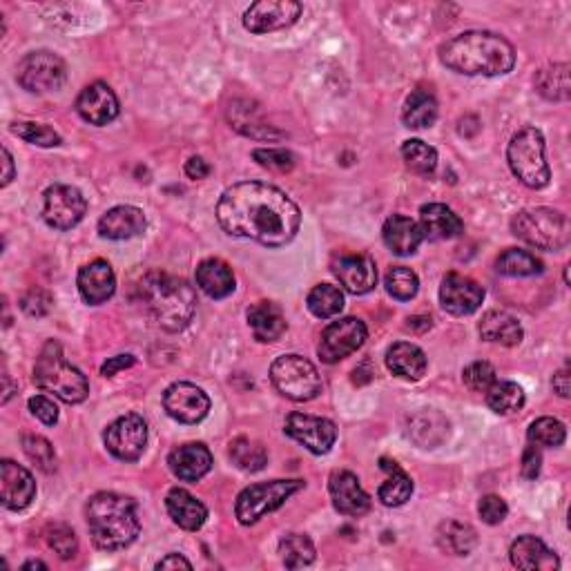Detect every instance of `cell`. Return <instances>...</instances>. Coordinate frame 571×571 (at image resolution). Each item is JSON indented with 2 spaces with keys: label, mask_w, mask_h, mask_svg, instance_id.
<instances>
[{
  "label": "cell",
  "mask_w": 571,
  "mask_h": 571,
  "mask_svg": "<svg viewBox=\"0 0 571 571\" xmlns=\"http://www.w3.org/2000/svg\"><path fill=\"white\" fill-rule=\"evenodd\" d=\"M286 435L304 444L315 456H326L335 447L337 429L326 418H317V415L308 413H290L286 418Z\"/></svg>",
  "instance_id": "obj_15"
},
{
  "label": "cell",
  "mask_w": 571,
  "mask_h": 571,
  "mask_svg": "<svg viewBox=\"0 0 571 571\" xmlns=\"http://www.w3.org/2000/svg\"><path fill=\"white\" fill-rule=\"evenodd\" d=\"M507 161L511 172L527 188L540 190L549 186L551 170L545 159V137L538 128H522L514 134L507 148Z\"/></svg>",
  "instance_id": "obj_7"
},
{
  "label": "cell",
  "mask_w": 571,
  "mask_h": 571,
  "mask_svg": "<svg viewBox=\"0 0 571 571\" xmlns=\"http://www.w3.org/2000/svg\"><path fill=\"white\" fill-rule=\"evenodd\" d=\"M228 119L232 123V128L244 134L250 139H282V132H275L266 121L261 119V114L257 110L255 103L250 101H235L228 110Z\"/></svg>",
  "instance_id": "obj_32"
},
{
  "label": "cell",
  "mask_w": 571,
  "mask_h": 571,
  "mask_svg": "<svg viewBox=\"0 0 571 571\" xmlns=\"http://www.w3.org/2000/svg\"><path fill=\"white\" fill-rule=\"evenodd\" d=\"M438 420H442V415H440V413H433V411H424V413H420V415H415V418L411 420V429H409L411 438L422 447L424 435H429V438H427V449L438 447V442H435V438L431 435V433L435 431L433 424L438 422Z\"/></svg>",
  "instance_id": "obj_52"
},
{
  "label": "cell",
  "mask_w": 571,
  "mask_h": 571,
  "mask_svg": "<svg viewBox=\"0 0 571 571\" xmlns=\"http://www.w3.org/2000/svg\"><path fill=\"white\" fill-rule=\"evenodd\" d=\"M420 228L424 232V239L442 241L458 237L464 230L462 219L444 203H427L420 208Z\"/></svg>",
  "instance_id": "obj_28"
},
{
  "label": "cell",
  "mask_w": 571,
  "mask_h": 571,
  "mask_svg": "<svg viewBox=\"0 0 571 571\" xmlns=\"http://www.w3.org/2000/svg\"><path fill=\"white\" fill-rule=\"evenodd\" d=\"M103 442L116 460L134 462L143 456L145 444H148V427L137 413L121 415L105 429Z\"/></svg>",
  "instance_id": "obj_13"
},
{
  "label": "cell",
  "mask_w": 571,
  "mask_h": 571,
  "mask_svg": "<svg viewBox=\"0 0 571 571\" xmlns=\"http://www.w3.org/2000/svg\"><path fill=\"white\" fill-rule=\"evenodd\" d=\"M47 543L56 551L58 556L63 560H70L74 558L76 549H79V543H76V536L74 531L67 527V525H54L47 531Z\"/></svg>",
  "instance_id": "obj_50"
},
{
  "label": "cell",
  "mask_w": 571,
  "mask_h": 571,
  "mask_svg": "<svg viewBox=\"0 0 571 571\" xmlns=\"http://www.w3.org/2000/svg\"><path fill=\"white\" fill-rule=\"evenodd\" d=\"M279 554H282L284 565L288 569H302L313 565L315 560V545L311 538L304 534H288L279 543Z\"/></svg>",
  "instance_id": "obj_41"
},
{
  "label": "cell",
  "mask_w": 571,
  "mask_h": 571,
  "mask_svg": "<svg viewBox=\"0 0 571 571\" xmlns=\"http://www.w3.org/2000/svg\"><path fill=\"white\" fill-rule=\"evenodd\" d=\"M402 159L406 166H409V170L424 174V177H429V174H433L435 168H438V150L420 139L404 141Z\"/></svg>",
  "instance_id": "obj_43"
},
{
  "label": "cell",
  "mask_w": 571,
  "mask_h": 571,
  "mask_svg": "<svg viewBox=\"0 0 571 571\" xmlns=\"http://www.w3.org/2000/svg\"><path fill=\"white\" fill-rule=\"evenodd\" d=\"M18 85L32 94H47L61 90L67 81V65L58 54L38 50L29 52L16 70Z\"/></svg>",
  "instance_id": "obj_10"
},
{
  "label": "cell",
  "mask_w": 571,
  "mask_h": 571,
  "mask_svg": "<svg viewBox=\"0 0 571 571\" xmlns=\"http://www.w3.org/2000/svg\"><path fill=\"white\" fill-rule=\"evenodd\" d=\"M304 485V480H270L246 487L239 493L235 505L237 520L241 525H255V522L270 514V511L282 507L290 496L302 491Z\"/></svg>",
  "instance_id": "obj_9"
},
{
  "label": "cell",
  "mask_w": 571,
  "mask_h": 571,
  "mask_svg": "<svg viewBox=\"0 0 571 571\" xmlns=\"http://www.w3.org/2000/svg\"><path fill=\"white\" fill-rule=\"evenodd\" d=\"M328 493H331L333 507L340 511L342 516L360 518L369 514L371 498L360 485L355 473L351 471H333L331 480H328Z\"/></svg>",
  "instance_id": "obj_19"
},
{
  "label": "cell",
  "mask_w": 571,
  "mask_h": 571,
  "mask_svg": "<svg viewBox=\"0 0 571 571\" xmlns=\"http://www.w3.org/2000/svg\"><path fill=\"white\" fill-rule=\"evenodd\" d=\"M145 230V215L137 206H116L99 219V235L112 241L139 237Z\"/></svg>",
  "instance_id": "obj_24"
},
{
  "label": "cell",
  "mask_w": 571,
  "mask_h": 571,
  "mask_svg": "<svg viewBox=\"0 0 571 571\" xmlns=\"http://www.w3.org/2000/svg\"><path fill=\"white\" fill-rule=\"evenodd\" d=\"M54 297L43 288H32L21 297V308L27 317H45L52 311Z\"/></svg>",
  "instance_id": "obj_51"
},
{
  "label": "cell",
  "mask_w": 571,
  "mask_h": 571,
  "mask_svg": "<svg viewBox=\"0 0 571 571\" xmlns=\"http://www.w3.org/2000/svg\"><path fill=\"white\" fill-rule=\"evenodd\" d=\"M440 61L467 76H502L516 65V50L507 38L493 32H464L440 45Z\"/></svg>",
  "instance_id": "obj_2"
},
{
  "label": "cell",
  "mask_w": 571,
  "mask_h": 571,
  "mask_svg": "<svg viewBox=\"0 0 571 571\" xmlns=\"http://www.w3.org/2000/svg\"><path fill=\"white\" fill-rule=\"evenodd\" d=\"M3 163H5V174H3V188H5L14 179V159L7 148H3Z\"/></svg>",
  "instance_id": "obj_60"
},
{
  "label": "cell",
  "mask_w": 571,
  "mask_h": 571,
  "mask_svg": "<svg viewBox=\"0 0 571 571\" xmlns=\"http://www.w3.org/2000/svg\"><path fill=\"white\" fill-rule=\"evenodd\" d=\"M21 569L23 571H27V569H47V565L41 563V560H27V563Z\"/></svg>",
  "instance_id": "obj_61"
},
{
  "label": "cell",
  "mask_w": 571,
  "mask_h": 571,
  "mask_svg": "<svg viewBox=\"0 0 571 571\" xmlns=\"http://www.w3.org/2000/svg\"><path fill=\"white\" fill-rule=\"evenodd\" d=\"M554 391L560 395V398H569L571 395V375H569V369H560L556 375H554Z\"/></svg>",
  "instance_id": "obj_58"
},
{
  "label": "cell",
  "mask_w": 571,
  "mask_h": 571,
  "mask_svg": "<svg viewBox=\"0 0 571 571\" xmlns=\"http://www.w3.org/2000/svg\"><path fill=\"white\" fill-rule=\"evenodd\" d=\"M34 384L65 404H81L90 395L87 377L63 357V348L47 342L34 366Z\"/></svg>",
  "instance_id": "obj_5"
},
{
  "label": "cell",
  "mask_w": 571,
  "mask_h": 571,
  "mask_svg": "<svg viewBox=\"0 0 571 571\" xmlns=\"http://www.w3.org/2000/svg\"><path fill=\"white\" fill-rule=\"evenodd\" d=\"M29 411H32L34 418L41 420L47 427H54L58 422V409L56 404L45 398V395H36V398H29Z\"/></svg>",
  "instance_id": "obj_54"
},
{
  "label": "cell",
  "mask_w": 571,
  "mask_h": 571,
  "mask_svg": "<svg viewBox=\"0 0 571 571\" xmlns=\"http://www.w3.org/2000/svg\"><path fill=\"white\" fill-rule=\"evenodd\" d=\"M36 498V482L21 464L0 462V500L9 511H23Z\"/></svg>",
  "instance_id": "obj_18"
},
{
  "label": "cell",
  "mask_w": 571,
  "mask_h": 571,
  "mask_svg": "<svg viewBox=\"0 0 571 571\" xmlns=\"http://www.w3.org/2000/svg\"><path fill=\"white\" fill-rule=\"evenodd\" d=\"M134 355H116V357H110L108 362H105L101 366V375L103 377H112L114 373H119L123 369H130V366H134Z\"/></svg>",
  "instance_id": "obj_56"
},
{
  "label": "cell",
  "mask_w": 571,
  "mask_h": 571,
  "mask_svg": "<svg viewBox=\"0 0 571 571\" xmlns=\"http://www.w3.org/2000/svg\"><path fill=\"white\" fill-rule=\"evenodd\" d=\"M384 286L386 293H389L393 299H398V302H411L420 290V279L411 268L393 266L389 273H386Z\"/></svg>",
  "instance_id": "obj_44"
},
{
  "label": "cell",
  "mask_w": 571,
  "mask_h": 571,
  "mask_svg": "<svg viewBox=\"0 0 571 571\" xmlns=\"http://www.w3.org/2000/svg\"><path fill=\"white\" fill-rule=\"evenodd\" d=\"M487 404L500 415L516 413L525 406V391L516 382H496L487 391Z\"/></svg>",
  "instance_id": "obj_42"
},
{
  "label": "cell",
  "mask_w": 571,
  "mask_h": 571,
  "mask_svg": "<svg viewBox=\"0 0 571 571\" xmlns=\"http://www.w3.org/2000/svg\"><path fill=\"white\" fill-rule=\"evenodd\" d=\"M12 132L18 139L38 145V148H56V145H61V134L43 123H14Z\"/></svg>",
  "instance_id": "obj_47"
},
{
  "label": "cell",
  "mask_w": 571,
  "mask_h": 571,
  "mask_svg": "<svg viewBox=\"0 0 571 571\" xmlns=\"http://www.w3.org/2000/svg\"><path fill=\"white\" fill-rule=\"evenodd\" d=\"M235 273L224 259H206L197 268V286L212 299H226L235 293Z\"/></svg>",
  "instance_id": "obj_31"
},
{
  "label": "cell",
  "mask_w": 571,
  "mask_h": 571,
  "mask_svg": "<svg viewBox=\"0 0 571 571\" xmlns=\"http://www.w3.org/2000/svg\"><path fill=\"white\" fill-rule=\"evenodd\" d=\"M529 442L536 447H560L567 438L565 424L556 418H538L529 424Z\"/></svg>",
  "instance_id": "obj_45"
},
{
  "label": "cell",
  "mask_w": 571,
  "mask_h": 571,
  "mask_svg": "<svg viewBox=\"0 0 571 571\" xmlns=\"http://www.w3.org/2000/svg\"><path fill=\"white\" fill-rule=\"evenodd\" d=\"M166 509L174 525H179L186 531H197L208 520V509L201 500L192 496L186 489H170L166 496Z\"/></svg>",
  "instance_id": "obj_27"
},
{
  "label": "cell",
  "mask_w": 571,
  "mask_h": 571,
  "mask_svg": "<svg viewBox=\"0 0 571 571\" xmlns=\"http://www.w3.org/2000/svg\"><path fill=\"white\" fill-rule=\"evenodd\" d=\"M230 458L235 467L246 473H257L268 464V451L261 442L250 438H235L230 442Z\"/></svg>",
  "instance_id": "obj_38"
},
{
  "label": "cell",
  "mask_w": 571,
  "mask_h": 571,
  "mask_svg": "<svg viewBox=\"0 0 571 571\" xmlns=\"http://www.w3.org/2000/svg\"><path fill=\"white\" fill-rule=\"evenodd\" d=\"M217 221L230 237L257 241L266 248H284L299 232L302 212L277 186L241 181L221 195Z\"/></svg>",
  "instance_id": "obj_1"
},
{
  "label": "cell",
  "mask_w": 571,
  "mask_h": 571,
  "mask_svg": "<svg viewBox=\"0 0 571 571\" xmlns=\"http://www.w3.org/2000/svg\"><path fill=\"white\" fill-rule=\"evenodd\" d=\"M536 90L543 94L547 101H569V65L554 63L543 67V70L536 74Z\"/></svg>",
  "instance_id": "obj_37"
},
{
  "label": "cell",
  "mask_w": 571,
  "mask_h": 571,
  "mask_svg": "<svg viewBox=\"0 0 571 571\" xmlns=\"http://www.w3.org/2000/svg\"><path fill=\"white\" fill-rule=\"evenodd\" d=\"M270 380L284 398L293 402H311L322 393V377L311 360L302 355H282L270 366Z\"/></svg>",
  "instance_id": "obj_8"
},
{
  "label": "cell",
  "mask_w": 571,
  "mask_h": 571,
  "mask_svg": "<svg viewBox=\"0 0 571 571\" xmlns=\"http://www.w3.org/2000/svg\"><path fill=\"white\" fill-rule=\"evenodd\" d=\"M382 237L386 248L398 257H409L420 248L424 241V232L418 221H413L404 215H393L386 219L382 228Z\"/></svg>",
  "instance_id": "obj_26"
},
{
  "label": "cell",
  "mask_w": 571,
  "mask_h": 571,
  "mask_svg": "<svg viewBox=\"0 0 571 571\" xmlns=\"http://www.w3.org/2000/svg\"><path fill=\"white\" fill-rule=\"evenodd\" d=\"M438 119V101L435 96L418 87L409 96H406L404 108H402V123L411 130H427Z\"/></svg>",
  "instance_id": "obj_34"
},
{
  "label": "cell",
  "mask_w": 571,
  "mask_h": 571,
  "mask_svg": "<svg viewBox=\"0 0 571 571\" xmlns=\"http://www.w3.org/2000/svg\"><path fill=\"white\" fill-rule=\"evenodd\" d=\"M76 112L92 125H108L119 116V99L108 83H92L76 99Z\"/></svg>",
  "instance_id": "obj_20"
},
{
  "label": "cell",
  "mask_w": 571,
  "mask_h": 571,
  "mask_svg": "<svg viewBox=\"0 0 571 571\" xmlns=\"http://www.w3.org/2000/svg\"><path fill=\"white\" fill-rule=\"evenodd\" d=\"M304 7L295 0H259L244 12V27L250 34H270L295 25Z\"/></svg>",
  "instance_id": "obj_14"
},
{
  "label": "cell",
  "mask_w": 571,
  "mask_h": 571,
  "mask_svg": "<svg viewBox=\"0 0 571 571\" xmlns=\"http://www.w3.org/2000/svg\"><path fill=\"white\" fill-rule=\"evenodd\" d=\"M87 212V201L79 188L56 183L43 195V219L54 230H72L79 226Z\"/></svg>",
  "instance_id": "obj_11"
},
{
  "label": "cell",
  "mask_w": 571,
  "mask_h": 571,
  "mask_svg": "<svg viewBox=\"0 0 571 571\" xmlns=\"http://www.w3.org/2000/svg\"><path fill=\"white\" fill-rule=\"evenodd\" d=\"M157 569L161 571V569H192V563L190 560H186L183 556H179V554H170V556H166V558H161L159 563H157Z\"/></svg>",
  "instance_id": "obj_59"
},
{
  "label": "cell",
  "mask_w": 571,
  "mask_h": 571,
  "mask_svg": "<svg viewBox=\"0 0 571 571\" xmlns=\"http://www.w3.org/2000/svg\"><path fill=\"white\" fill-rule=\"evenodd\" d=\"M380 467L389 473V478L384 480V485L377 491V498L382 500L384 507H402L413 496V480L398 462L389 458H382Z\"/></svg>",
  "instance_id": "obj_35"
},
{
  "label": "cell",
  "mask_w": 571,
  "mask_h": 571,
  "mask_svg": "<svg viewBox=\"0 0 571 571\" xmlns=\"http://www.w3.org/2000/svg\"><path fill=\"white\" fill-rule=\"evenodd\" d=\"M248 326L253 328L255 340L261 344L277 342L286 333V317L282 308L273 302H257L248 308Z\"/></svg>",
  "instance_id": "obj_30"
},
{
  "label": "cell",
  "mask_w": 571,
  "mask_h": 571,
  "mask_svg": "<svg viewBox=\"0 0 571 571\" xmlns=\"http://www.w3.org/2000/svg\"><path fill=\"white\" fill-rule=\"evenodd\" d=\"M482 299H485V290L473 279L458 273H449L442 279L440 304L447 313L456 317L473 315L482 306Z\"/></svg>",
  "instance_id": "obj_17"
},
{
  "label": "cell",
  "mask_w": 571,
  "mask_h": 571,
  "mask_svg": "<svg viewBox=\"0 0 571 571\" xmlns=\"http://www.w3.org/2000/svg\"><path fill=\"white\" fill-rule=\"evenodd\" d=\"M478 514L480 518L487 522V525H500L502 520L507 518L509 514V507H507V502L502 500L500 496H485L480 500V505H478Z\"/></svg>",
  "instance_id": "obj_53"
},
{
  "label": "cell",
  "mask_w": 571,
  "mask_h": 571,
  "mask_svg": "<svg viewBox=\"0 0 571 571\" xmlns=\"http://www.w3.org/2000/svg\"><path fill=\"white\" fill-rule=\"evenodd\" d=\"M186 174H188L190 179H195V181L206 179L208 174H210V166L201 157H192V159L186 161Z\"/></svg>",
  "instance_id": "obj_57"
},
{
  "label": "cell",
  "mask_w": 571,
  "mask_h": 571,
  "mask_svg": "<svg viewBox=\"0 0 571 571\" xmlns=\"http://www.w3.org/2000/svg\"><path fill=\"white\" fill-rule=\"evenodd\" d=\"M168 464L174 476L183 482H197L212 469V453L206 444L190 442L181 444L168 456Z\"/></svg>",
  "instance_id": "obj_23"
},
{
  "label": "cell",
  "mask_w": 571,
  "mask_h": 571,
  "mask_svg": "<svg viewBox=\"0 0 571 571\" xmlns=\"http://www.w3.org/2000/svg\"><path fill=\"white\" fill-rule=\"evenodd\" d=\"M427 355L420 346L411 342H398L386 351V366L393 375L402 377V380L418 382L427 373Z\"/></svg>",
  "instance_id": "obj_29"
},
{
  "label": "cell",
  "mask_w": 571,
  "mask_h": 571,
  "mask_svg": "<svg viewBox=\"0 0 571 571\" xmlns=\"http://www.w3.org/2000/svg\"><path fill=\"white\" fill-rule=\"evenodd\" d=\"M163 409L181 424H197L210 413V398L197 384L177 382L163 393Z\"/></svg>",
  "instance_id": "obj_16"
},
{
  "label": "cell",
  "mask_w": 571,
  "mask_h": 571,
  "mask_svg": "<svg viewBox=\"0 0 571 571\" xmlns=\"http://www.w3.org/2000/svg\"><path fill=\"white\" fill-rule=\"evenodd\" d=\"M253 159L261 168L273 172H290L295 168V154L284 148H259L253 152Z\"/></svg>",
  "instance_id": "obj_49"
},
{
  "label": "cell",
  "mask_w": 571,
  "mask_h": 571,
  "mask_svg": "<svg viewBox=\"0 0 571 571\" xmlns=\"http://www.w3.org/2000/svg\"><path fill=\"white\" fill-rule=\"evenodd\" d=\"M85 518L92 543L103 551H121L130 547L141 531L137 505L132 498L121 496V493H96L87 502Z\"/></svg>",
  "instance_id": "obj_4"
},
{
  "label": "cell",
  "mask_w": 571,
  "mask_h": 571,
  "mask_svg": "<svg viewBox=\"0 0 571 571\" xmlns=\"http://www.w3.org/2000/svg\"><path fill=\"white\" fill-rule=\"evenodd\" d=\"M496 270L507 277H534L543 273V261L527 253V250L509 248L498 257Z\"/></svg>",
  "instance_id": "obj_39"
},
{
  "label": "cell",
  "mask_w": 571,
  "mask_h": 571,
  "mask_svg": "<svg viewBox=\"0 0 571 571\" xmlns=\"http://www.w3.org/2000/svg\"><path fill=\"white\" fill-rule=\"evenodd\" d=\"M137 297L145 315L168 333L183 331L197 311V295L186 279L161 270L141 277Z\"/></svg>",
  "instance_id": "obj_3"
},
{
  "label": "cell",
  "mask_w": 571,
  "mask_h": 571,
  "mask_svg": "<svg viewBox=\"0 0 571 571\" xmlns=\"http://www.w3.org/2000/svg\"><path fill=\"white\" fill-rule=\"evenodd\" d=\"M333 273L351 295L371 293L377 284V268L369 255H342L333 261Z\"/></svg>",
  "instance_id": "obj_21"
},
{
  "label": "cell",
  "mask_w": 571,
  "mask_h": 571,
  "mask_svg": "<svg viewBox=\"0 0 571 571\" xmlns=\"http://www.w3.org/2000/svg\"><path fill=\"white\" fill-rule=\"evenodd\" d=\"M435 540H438V547L444 551V554L451 556H469L478 545V536L473 527L464 525V522L458 520L442 522L438 527V534H435Z\"/></svg>",
  "instance_id": "obj_36"
},
{
  "label": "cell",
  "mask_w": 571,
  "mask_h": 571,
  "mask_svg": "<svg viewBox=\"0 0 571 571\" xmlns=\"http://www.w3.org/2000/svg\"><path fill=\"white\" fill-rule=\"evenodd\" d=\"M306 306L317 319H331L342 313L344 293L337 286L319 284L306 297Z\"/></svg>",
  "instance_id": "obj_40"
},
{
  "label": "cell",
  "mask_w": 571,
  "mask_h": 571,
  "mask_svg": "<svg viewBox=\"0 0 571 571\" xmlns=\"http://www.w3.org/2000/svg\"><path fill=\"white\" fill-rule=\"evenodd\" d=\"M79 293L90 306L105 304L116 290V275L105 259H94L79 270Z\"/></svg>",
  "instance_id": "obj_22"
},
{
  "label": "cell",
  "mask_w": 571,
  "mask_h": 571,
  "mask_svg": "<svg viewBox=\"0 0 571 571\" xmlns=\"http://www.w3.org/2000/svg\"><path fill=\"white\" fill-rule=\"evenodd\" d=\"M509 558L514 567L529 571H551L560 567L558 556L536 536H520L514 540V545L509 549Z\"/></svg>",
  "instance_id": "obj_25"
},
{
  "label": "cell",
  "mask_w": 571,
  "mask_h": 571,
  "mask_svg": "<svg viewBox=\"0 0 571 571\" xmlns=\"http://www.w3.org/2000/svg\"><path fill=\"white\" fill-rule=\"evenodd\" d=\"M366 337H369V331H366V324L362 319L342 317L331 326H326L322 340H319L317 353L322 357V362L337 364L342 362L344 357L353 355L357 348H362Z\"/></svg>",
  "instance_id": "obj_12"
},
{
  "label": "cell",
  "mask_w": 571,
  "mask_h": 571,
  "mask_svg": "<svg viewBox=\"0 0 571 571\" xmlns=\"http://www.w3.org/2000/svg\"><path fill=\"white\" fill-rule=\"evenodd\" d=\"M482 340L502 344V346H518L522 342V326L514 315L505 311H489L480 322Z\"/></svg>",
  "instance_id": "obj_33"
},
{
  "label": "cell",
  "mask_w": 571,
  "mask_h": 571,
  "mask_svg": "<svg viewBox=\"0 0 571 571\" xmlns=\"http://www.w3.org/2000/svg\"><path fill=\"white\" fill-rule=\"evenodd\" d=\"M462 382L473 393H487L498 382L496 369L489 362H473L462 371Z\"/></svg>",
  "instance_id": "obj_48"
},
{
  "label": "cell",
  "mask_w": 571,
  "mask_h": 571,
  "mask_svg": "<svg viewBox=\"0 0 571 571\" xmlns=\"http://www.w3.org/2000/svg\"><path fill=\"white\" fill-rule=\"evenodd\" d=\"M23 451H25V456L32 460L41 471L52 473L56 469V453H54L52 442L41 438V435H25Z\"/></svg>",
  "instance_id": "obj_46"
},
{
  "label": "cell",
  "mask_w": 571,
  "mask_h": 571,
  "mask_svg": "<svg viewBox=\"0 0 571 571\" xmlns=\"http://www.w3.org/2000/svg\"><path fill=\"white\" fill-rule=\"evenodd\" d=\"M540 467H543V456H540V449L536 444H529L525 449V456H522V478L536 480L540 476Z\"/></svg>",
  "instance_id": "obj_55"
},
{
  "label": "cell",
  "mask_w": 571,
  "mask_h": 571,
  "mask_svg": "<svg viewBox=\"0 0 571 571\" xmlns=\"http://www.w3.org/2000/svg\"><path fill=\"white\" fill-rule=\"evenodd\" d=\"M511 232L538 250H560L569 244L571 226L567 215L554 208L520 210L511 221Z\"/></svg>",
  "instance_id": "obj_6"
}]
</instances>
